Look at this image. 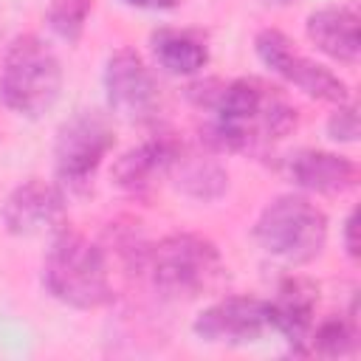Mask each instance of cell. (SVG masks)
I'll return each instance as SVG.
<instances>
[{"label":"cell","mask_w":361,"mask_h":361,"mask_svg":"<svg viewBox=\"0 0 361 361\" xmlns=\"http://www.w3.org/2000/svg\"><path fill=\"white\" fill-rule=\"evenodd\" d=\"M206 110L214 118L206 124L203 141L217 152H254L293 133L299 121L288 96L257 76L220 82Z\"/></svg>","instance_id":"6da1fadb"},{"label":"cell","mask_w":361,"mask_h":361,"mask_svg":"<svg viewBox=\"0 0 361 361\" xmlns=\"http://www.w3.org/2000/svg\"><path fill=\"white\" fill-rule=\"evenodd\" d=\"M42 288L51 299L73 310H96L113 302L104 251L76 231L54 234L42 259Z\"/></svg>","instance_id":"7a4b0ae2"},{"label":"cell","mask_w":361,"mask_h":361,"mask_svg":"<svg viewBox=\"0 0 361 361\" xmlns=\"http://www.w3.org/2000/svg\"><path fill=\"white\" fill-rule=\"evenodd\" d=\"M62 62L34 34L17 37L0 65V104L23 118H42L62 96Z\"/></svg>","instance_id":"3957f363"},{"label":"cell","mask_w":361,"mask_h":361,"mask_svg":"<svg viewBox=\"0 0 361 361\" xmlns=\"http://www.w3.org/2000/svg\"><path fill=\"white\" fill-rule=\"evenodd\" d=\"M144 268L155 290L169 299H195L223 279L220 248L209 237L192 231H175L152 243Z\"/></svg>","instance_id":"277c9868"},{"label":"cell","mask_w":361,"mask_h":361,"mask_svg":"<svg viewBox=\"0 0 361 361\" xmlns=\"http://www.w3.org/2000/svg\"><path fill=\"white\" fill-rule=\"evenodd\" d=\"M254 240L268 257L285 265H305L316 259L327 243V217L305 195H276L259 212Z\"/></svg>","instance_id":"5b68a950"},{"label":"cell","mask_w":361,"mask_h":361,"mask_svg":"<svg viewBox=\"0 0 361 361\" xmlns=\"http://www.w3.org/2000/svg\"><path fill=\"white\" fill-rule=\"evenodd\" d=\"M116 144L113 124L104 113L82 107L71 113L54 138V175L65 189H85Z\"/></svg>","instance_id":"8992f818"},{"label":"cell","mask_w":361,"mask_h":361,"mask_svg":"<svg viewBox=\"0 0 361 361\" xmlns=\"http://www.w3.org/2000/svg\"><path fill=\"white\" fill-rule=\"evenodd\" d=\"M254 51H257V56L265 68H271L276 76H282L285 82L299 87L305 96H310L316 102H330V104H341V102L350 99V90H347L344 79H338L322 62L299 54L296 45L290 42V37L282 34L279 28L257 31Z\"/></svg>","instance_id":"52a82bcc"},{"label":"cell","mask_w":361,"mask_h":361,"mask_svg":"<svg viewBox=\"0 0 361 361\" xmlns=\"http://www.w3.org/2000/svg\"><path fill=\"white\" fill-rule=\"evenodd\" d=\"M104 96L113 116L130 124H149L158 118L161 110V87L133 48H116L104 62Z\"/></svg>","instance_id":"ba28073f"},{"label":"cell","mask_w":361,"mask_h":361,"mask_svg":"<svg viewBox=\"0 0 361 361\" xmlns=\"http://www.w3.org/2000/svg\"><path fill=\"white\" fill-rule=\"evenodd\" d=\"M0 220L11 237H54L68 228L65 195L48 180L28 178L6 195Z\"/></svg>","instance_id":"9c48e42d"},{"label":"cell","mask_w":361,"mask_h":361,"mask_svg":"<svg viewBox=\"0 0 361 361\" xmlns=\"http://www.w3.org/2000/svg\"><path fill=\"white\" fill-rule=\"evenodd\" d=\"M192 330L200 341L206 344H226V347H240L259 341V336L268 330V307L265 299L257 296H223L203 307Z\"/></svg>","instance_id":"30bf717a"},{"label":"cell","mask_w":361,"mask_h":361,"mask_svg":"<svg viewBox=\"0 0 361 361\" xmlns=\"http://www.w3.org/2000/svg\"><path fill=\"white\" fill-rule=\"evenodd\" d=\"M178 141L169 135H152L127 152H121L110 169L113 183L133 195V197H149L164 178H169L172 161L178 155Z\"/></svg>","instance_id":"8fae6325"},{"label":"cell","mask_w":361,"mask_h":361,"mask_svg":"<svg viewBox=\"0 0 361 361\" xmlns=\"http://www.w3.org/2000/svg\"><path fill=\"white\" fill-rule=\"evenodd\" d=\"M319 305V288L305 276H288L268 307V327L276 330L296 353H307V338L313 330V313Z\"/></svg>","instance_id":"7c38bea8"},{"label":"cell","mask_w":361,"mask_h":361,"mask_svg":"<svg viewBox=\"0 0 361 361\" xmlns=\"http://www.w3.org/2000/svg\"><path fill=\"white\" fill-rule=\"evenodd\" d=\"M285 169L299 189L316 195H341L358 183L355 161L327 149H296L288 158Z\"/></svg>","instance_id":"4fadbf2b"},{"label":"cell","mask_w":361,"mask_h":361,"mask_svg":"<svg viewBox=\"0 0 361 361\" xmlns=\"http://www.w3.org/2000/svg\"><path fill=\"white\" fill-rule=\"evenodd\" d=\"M307 39L330 59L355 65L361 54L358 37V11L353 6H324L307 14L305 20Z\"/></svg>","instance_id":"5bb4252c"},{"label":"cell","mask_w":361,"mask_h":361,"mask_svg":"<svg viewBox=\"0 0 361 361\" xmlns=\"http://www.w3.org/2000/svg\"><path fill=\"white\" fill-rule=\"evenodd\" d=\"M149 51L155 62L175 76H195L209 65V48L206 42L180 28H158L149 37Z\"/></svg>","instance_id":"9a60e30c"},{"label":"cell","mask_w":361,"mask_h":361,"mask_svg":"<svg viewBox=\"0 0 361 361\" xmlns=\"http://www.w3.org/2000/svg\"><path fill=\"white\" fill-rule=\"evenodd\" d=\"M169 178L175 180L178 192H183L192 200H217L228 189V172L214 161L200 152H186L183 147L178 149Z\"/></svg>","instance_id":"2e32d148"},{"label":"cell","mask_w":361,"mask_h":361,"mask_svg":"<svg viewBox=\"0 0 361 361\" xmlns=\"http://www.w3.org/2000/svg\"><path fill=\"white\" fill-rule=\"evenodd\" d=\"M355 316H330L319 327L310 330L307 338V353L324 355V358H338L350 355L355 350Z\"/></svg>","instance_id":"e0dca14e"},{"label":"cell","mask_w":361,"mask_h":361,"mask_svg":"<svg viewBox=\"0 0 361 361\" xmlns=\"http://www.w3.org/2000/svg\"><path fill=\"white\" fill-rule=\"evenodd\" d=\"M90 11H93V0H51L45 23L59 39L73 45L82 39Z\"/></svg>","instance_id":"ac0fdd59"},{"label":"cell","mask_w":361,"mask_h":361,"mask_svg":"<svg viewBox=\"0 0 361 361\" xmlns=\"http://www.w3.org/2000/svg\"><path fill=\"white\" fill-rule=\"evenodd\" d=\"M327 135L338 144H353L358 138V110L353 102L336 104V110L327 118Z\"/></svg>","instance_id":"d6986e66"},{"label":"cell","mask_w":361,"mask_h":361,"mask_svg":"<svg viewBox=\"0 0 361 361\" xmlns=\"http://www.w3.org/2000/svg\"><path fill=\"white\" fill-rule=\"evenodd\" d=\"M355 209L344 217V223H341V245H344V254L350 257V259H358V240H355V231H358V226H355Z\"/></svg>","instance_id":"ffe728a7"},{"label":"cell","mask_w":361,"mask_h":361,"mask_svg":"<svg viewBox=\"0 0 361 361\" xmlns=\"http://www.w3.org/2000/svg\"><path fill=\"white\" fill-rule=\"evenodd\" d=\"M133 8H147V11H169V8H178L183 0H121Z\"/></svg>","instance_id":"44dd1931"},{"label":"cell","mask_w":361,"mask_h":361,"mask_svg":"<svg viewBox=\"0 0 361 361\" xmlns=\"http://www.w3.org/2000/svg\"><path fill=\"white\" fill-rule=\"evenodd\" d=\"M259 3H265V6H271V8H285V6H293L296 0H259Z\"/></svg>","instance_id":"7402d4cb"}]
</instances>
